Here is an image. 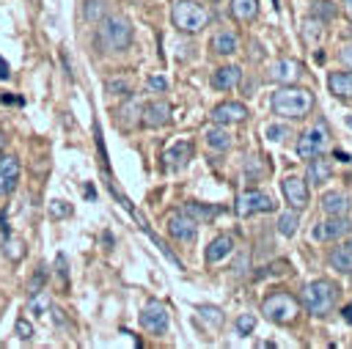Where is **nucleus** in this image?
I'll list each match as a JSON object with an SVG mask.
<instances>
[{
  "label": "nucleus",
  "mask_w": 352,
  "mask_h": 349,
  "mask_svg": "<svg viewBox=\"0 0 352 349\" xmlns=\"http://www.w3.org/2000/svg\"><path fill=\"white\" fill-rule=\"evenodd\" d=\"M272 104V113L275 115H283V118H302L311 113L314 107V93L305 91V88H294V85H283L272 93L270 99Z\"/></svg>",
  "instance_id": "f257e3e1"
},
{
  "label": "nucleus",
  "mask_w": 352,
  "mask_h": 349,
  "mask_svg": "<svg viewBox=\"0 0 352 349\" xmlns=\"http://www.w3.org/2000/svg\"><path fill=\"white\" fill-rule=\"evenodd\" d=\"M132 36H135V33H132V25H129L126 16H118V14L102 16L99 33H96L102 49H107V52H121V49H126V47L132 44Z\"/></svg>",
  "instance_id": "f03ea898"
},
{
  "label": "nucleus",
  "mask_w": 352,
  "mask_h": 349,
  "mask_svg": "<svg viewBox=\"0 0 352 349\" xmlns=\"http://www.w3.org/2000/svg\"><path fill=\"white\" fill-rule=\"evenodd\" d=\"M338 300V286L327 278H319V280H311L302 294H300V305L311 313V316H324Z\"/></svg>",
  "instance_id": "7ed1b4c3"
},
{
  "label": "nucleus",
  "mask_w": 352,
  "mask_h": 349,
  "mask_svg": "<svg viewBox=\"0 0 352 349\" xmlns=\"http://www.w3.org/2000/svg\"><path fill=\"white\" fill-rule=\"evenodd\" d=\"M170 19L182 33H198L209 22V11L195 0H176L170 8Z\"/></svg>",
  "instance_id": "20e7f679"
},
{
  "label": "nucleus",
  "mask_w": 352,
  "mask_h": 349,
  "mask_svg": "<svg viewBox=\"0 0 352 349\" xmlns=\"http://www.w3.org/2000/svg\"><path fill=\"white\" fill-rule=\"evenodd\" d=\"M261 313H264L270 322H275V324H289V322L297 319V313H300V302H297L289 291H272L270 297H264V302H261Z\"/></svg>",
  "instance_id": "39448f33"
},
{
  "label": "nucleus",
  "mask_w": 352,
  "mask_h": 349,
  "mask_svg": "<svg viewBox=\"0 0 352 349\" xmlns=\"http://www.w3.org/2000/svg\"><path fill=\"white\" fill-rule=\"evenodd\" d=\"M324 146H327V129L322 124H316V126H311V129H305L300 135V140H297V157L300 159H314V157H319L324 151Z\"/></svg>",
  "instance_id": "423d86ee"
},
{
  "label": "nucleus",
  "mask_w": 352,
  "mask_h": 349,
  "mask_svg": "<svg viewBox=\"0 0 352 349\" xmlns=\"http://www.w3.org/2000/svg\"><path fill=\"white\" fill-rule=\"evenodd\" d=\"M349 231H352V223L344 214H327V220L314 225V239L316 242H333V239L346 236Z\"/></svg>",
  "instance_id": "0eeeda50"
},
{
  "label": "nucleus",
  "mask_w": 352,
  "mask_h": 349,
  "mask_svg": "<svg viewBox=\"0 0 352 349\" xmlns=\"http://www.w3.org/2000/svg\"><path fill=\"white\" fill-rule=\"evenodd\" d=\"M272 209H275L272 198H270L267 192H261V190H245V192L239 195V201H236V214H239V217H250V214L272 212Z\"/></svg>",
  "instance_id": "6e6552de"
},
{
  "label": "nucleus",
  "mask_w": 352,
  "mask_h": 349,
  "mask_svg": "<svg viewBox=\"0 0 352 349\" xmlns=\"http://www.w3.org/2000/svg\"><path fill=\"white\" fill-rule=\"evenodd\" d=\"M138 322H140V327H143L146 333H151V335H162V333L168 330V311H165L162 302H148V305L140 311Z\"/></svg>",
  "instance_id": "1a4fd4ad"
},
{
  "label": "nucleus",
  "mask_w": 352,
  "mask_h": 349,
  "mask_svg": "<svg viewBox=\"0 0 352 349\" xmlns=\"http://www.w3.org/2000/svg\"><path fill=\"white\" fill-rule=\"evenodd\" d=\"M168 234L173 239H179V242H192L195 234H198V220H192L184 209L182 212H173L168 217Z\"/></svg>",
  "instance_id": "9d476101"
},
{
  "label": "nucleus",
  "mask_w": 352,
  "mask_h": 349,
  "mask_svg": "<svg viewBox=\"0 0 352 349\" xmlns=\"http://www.w3.org/2000/svg\"><path fill=\"white\" fill-rule=\"evenodd\" d=\"M280 190H283V198H286V203L292 206V209H305L308 206V198H311V192H308V184L302 181V179H297V176H286L283 181H280Z\"/></svg>",
  "instance_id": "9b49d317"
},
{
  "label": "nucleus",
  "mask_w": 352,
  "mask_h": 349,
  "mask_svg": "<svg viewBox=\"0 0 352 349\" xmlns=\"http://www.w3.org/2000/svg\"><path fill=\"white\" fill-rule=\"evenodd\" d=\"M300 74H302V66L292 58H280L270 66V80H275L280 85H294L300 80Z\"/></svg>",
  "instance_id": "f8f14e48"
},
{
  "label": "nucleus",
  "mask_w": 352,
  "mask_h": 349,
  "mask_svg": "<svg viewBox=\"0 0 352 349\" xmlns=\"http://www.w3.org/2000/svg\"><path fill=\"white\" fill-rule=\"evenodd\" d=\"M248 118V107L242 102H220L212 107V121L214 124H239Z\"/></svg>",
  "instance_id": "ddd939ff"
},
{
  "label": "nucleus",
  "mask_w": 352,
  "mask_h": 349,
  "mask_svg": "<svg viewBox=\"0 0 352 349\" xmlns=\"http://www.w3.org/2000/svg\"><path fill=\"white\" fill-rule=\"evenodd\" d=\"M140 121L146 124V126H151V129H157V126H165L168 121H170V104L165 102V99H154V102H148L143 110H140Z\"/></svg>",
  "instance_id": "4468645a"
},
{
  "label": "nucleus",
  "mask_w": 352,
  "mask_h": 349,
  "mask_svg": "<svg viewBox=\"0 0 352 349\" xmlns=\"http://www.w3.org/2000/svg\"><path fill=\"white\" fill-rule=\"evenodd\" d=\"M16 184H19V159L8 154L0 159V195H11Z\"/></svg>",
  "instance_id": "2eb2a0df"
},
{
  "label": "nucleus",
  "mask_w": 352,
  "mask_h": 349,
  "mask_svg": "<svg viewBox=\"0 0 352 349\" xmlns=\"http://www.w3.org/2000/svg\"><path fill=\"white\" fill-rule=\"evenodd\" d=\"M190 157H192V140H176V143L162 154L165 168H170V170L184 168V165L190 162Z\"/></svg>",
  "instance_id": "dca6fc26"
},
{
  "label": "nucleus",
  "mask_w": 352,
  "mask_h": 349,
  "mask_svg": "<svg viewBox=\"0 0 352 349\" xmlns=\"http://www.w3.org/2000/svg\"><path fill=\"white\" fill-rule=\"evenodd\" d=\"M327 264L341 275H352V242H344V245L333 247L330 256H327Z\"/></svg>",
  "instance_id": "f3484780"
},
{
  "label": "nucleus",
  "mask_w": 352,
  "mask_h": 349,
  "mask_svg": "<svg viewBox=\"0 0 352 349\" xmlns=\"http://www.w3.org/2000/svg\"><path fill=\"white\" fill-rule=\"evenodd\" d=\"M242 77V69L239 66H220L212 71V88L214 91H231Z\"/></svg>",
  "instance_id": "a211bd4d"
},
{
  "label": "nucleus",
  "mask_w": 352,
  "mask_h": 349,
  "mask_svg": "<svg viewBox=\"0 0 352 349\" xmlns=\"http://www.w3.org/2000/svg\"><path fill=\"white\" fill-rule=\"evenodd\" d=\"M330 176H333V165H330V159H324L322 154H319V157H314V159L308 162V173H305V181H311V184L322 187V184H324Z\"/></svg>",
  "instance_id": "6ab92c4d"
},
{
  "label": "nucleus",
  "mask_w": 352,
  "mask_h": 349,
  "mask_svg": "<svg viewBox=\"0 0 352 349\" xmlns=\"http://www.w3.org/2000/svg\"><path fill=\"white\" fill-rule=\"evenodd\" d=\"M209 47H212V52H217V55H234V52L239 49V38H236L234 30H217V33L212 36Z\"/></svg>",
  "instance_id": "aec40b11"
},
{
  "label": "nucleus",
  "mask_w": 352,
  "mask_h": 349,
  "mask_svg": "<svg viewBox=\"0 0 352 349\" xmlns=\"http://www.w3.org/2000/svg\"><path fill=\"white\" fill-rule=\"evenodd\" d=\"M231 250H234V239H231L228 234H223V236H214V239L209 242L204 258H206L209 264H217V261H223L226 256H231Z\"/></svg>",
  "instance_id": "412c9836"
},
{
  "label": "nucleus",
  "mask_w": 352,
  "mask_h": 349,
  "mask_svg": "<svg viewBox=\"0 0 352 349\" xmlns=\"http://www.w3.org/2000/svg\"><path fill=\"white\" fill-rule=\"evenodd\" d=\"M327 88L338 99H352V71H330Z\"/></svg>",
  "instance_id": "4be33fe9"
},
{
  "label": "nucleus",
  "mask_w": 352,
  "mask_h": 349,
  "mask_svg": "<svg viewBox=\"0 0 352 349\" xmlns=\"http://www.w3.org/2000/svg\"><path fill=\"white\" fill-rule=\"evenodd\" d=\"M322 209L324 214H346L349 212V198L344 192H324L322 195Z\"/></svg>",
  "instance_id": "5701e85b"
},
{
  "label": "nucleus",
  "mask_w": 352,
  "mask_h": 349,
  "mask_svg": "<svg viewBox=\"0 0 352 349\" xmlns=\"http://www.w3.org/2000/svg\"><path fill=\"white\" fill-rule=\"evenodd\" d=\"M258 14V0H231V16L239 22H250Z\"/></svg>",
  "instance_id": "b1692460"
},
{
  "label": "nucleus",
  "mask_w": 352,
  "mask_h": 349,
  "mask_svg": "<svg viewBox=\"0 0 352 349\" xmlns=\"http://www.w3.org/2000/svg\"><path fill=\"white\" fill-rule=\"evenodd\" d=\"M204 137H206V146H209L212 151H226V148L231 146V135L223 129V124H217L214 129H209Z\"/></svg>",
  "instance_id": "393cba45"
},
{
  "label": "nucleus",
  "mask_w": 352,
  "mask_h": 349,
  "mask_svg": "<svg viewBox=\"0 0 352 349\" xmlns=\"http://www.w3.org/2000/svg\"><path fill=\"white\" fill-rule=\"evenodd\" d=\"M184 212H187L192 220H198V223H209V220H214V217L220 214L217 206H206V203H195V201H190V203L184 206Z\"/></svg>",
  "instance_id": "a878e982"
},
{
  "label": "nucleus",
  "mask_w": 352,
  "mask_h": 349,
  "mask_svg": "<svg viewBox=\"0 0 352 349\" xmlns=\"http://www.w3.org/2000/svg\"><path fill=\"white\" fill-rule=\"evenodd\" d=\"M297 225H300V220H297V209H292V212H283V214L278 217V231H280L283 236H294Z\"/></svg>",
  "instance_id": "bb28decb"
},
{
  "label": "nucleus",
  "mask_w": 352,
  "mask_h": 349,
  "mask_svg": "<svg viewBox=\"0 0 352 349\" xmlns=\"http://www.w3.org/2000/svg\"><path fill=\"white\" fill-rule=\"evenodd\" d=\"M311 16H314V19L327 22V19H333V16H336V5H333L330 0H316V3L311 5Z\"/></svg>",
  "instance_id": "cd10ccee"
},
{
  "label": "nucleus",
  "mask_w": 352,
  "mask_h": 349,
  "mask_svg": "<svg viewBox=\"0 0 352 349\" xmlns=\"http://www.w3.org/2000/svg\"><path fill=\"white\" fill-rule=\"evenodd\" d=\"M3 253H6L11 261H19V258H22V253H25V245H22L16 236L6 234V242H3Z\"/></svg>",
  "instance_id": "c85d7f7f"
},
{
  "label": "nucleus",
  "mask_w": 352,
  "mask_h": 349,
  "mask_svg": "<svg viewBox=\"0 0 352 349\" xmlns=\"http://www.w3.org/2000/svg\"><path fill=\"white\" fill-rule=\"evenodd\" d=\"M47 305H50V297H47V289H41L38 294H33V297H28V308L33 311V313H44L47 311Z\"/></svg>",
  "instance_id": "c756f323"
},
{
  "label": "nucleus",
  "mask_w": 352,
  "mask_h": 349,
  "mask_svg": "<svg viewBox=\"0 0 352 349\" xmlns=\"http://www.w3.org/2000/svg\"><path fill=\"white\" fill-rule=\"evenodd\" d=\"M256 330V316L253 313H239L236 316V333L239 335H250Z\"/></svg>",
  "instance_id": "7c9ffc66"
},
{
  "label": "nucleus",
  "mask_w": 352,
  "mask_h": 349,
  "mask_svg": "<svg viewBox=\"0 0 352 349\" xmlns=\"http://www.w3.org/2000/svg\"><path fill=\"white\" fill-rule=\"evenodd\" d=\"M47 209H50V214H52V217H58V220L72 214V206H69L66 201H50V203H47Z\"/></svg>",
  "instance_id": "2f4dec72"
},
{
  "label": "nucleus",
  "mask_w": 352,
  "mask_h": 349,
  "mask_svg": "<svg viewBox=\"0 0 352 349\" xmlns=\"http://www.w3.org/2000/svg\"><path fill=\"white\" fill-rule=\"evenodd\" d=\"M41 289H44V267H38V269H36V275L30 278V283H28V297L38 294Z\"/></svg>",
  "instance_id": "473e14b6"
},
{
  "label": "nucleus",
  "mask_w": 352,
  "mask_h": 349,
  "mask_svg": "<svg viewBox=\"0 0 352 349\" xmlns=\"http://www.w3.org/2000/svg\"><path fill=\"white\" fill-rule=\"evenodd\" d=\"M198 313H201L206 322H212V324H220V322H223V313H220L217 308H212V305H201Z\"/></svg>",
  "instance_id": "72a5a7b5"
},
{
  "label": "nucleus",
  "mask_w": 352,
  "mask_h": 349,
  "mask_svg": "<svg viewBox=\"0 0 352 349\" xmlns=\"http://www.w3.org/2000/svg\"><path fill=\"white\" fill-rule=\"evenodd\" d=\"M16 335H19L22 341H30V338H33V324H30L28 319H16Z\"/></svg>",
  "instance_id": "f704fd0d"
},
{
  "label": "nucleus",
  "mask_w": 352,
  "mask_h": 349,
  "mask_svg": "<svg viewBox=\"0 0 352 349\" xmlns=\"http://www.w3.org/2000/svg\"><path fill=\"white\" fill-rule=\"evenodd\" d=\"M107 91L116 93V96H126V93H129V85L121 82V80H110V82H107Z\"/></svg>",
  "instance_id": "c9c22d12"
},
{
  "label": "nucleus",
  "mask_w": 352,
  "mask_h": 349,
  "mask_svg": "<svg viewBox=\"0 0 352 349\" xmlns=\"http://www.w3.org/2000/svg\"><path fill=\"white\" fill-rule=\"evenodd\" d=\"M146 85H148V91H165V88H168L165 77H160V74H151V77L146 80Z\"/></svg>",
  "instance_id": "e433bc0d"
},
{
  "label": "nucleus",
  "mask_w": 352,
  "mask_h": 349,
  "mask_svg": "<svg viewBox=\"0 0 352 349\" xmlns=\"http://www.w3.org/2000/svg\"><path fill=\"white\" fill-rule=\"evenodd\" d=\"M286 135H289V129H286V126H278V124L267 126V137H270V140H283Z\"/></svg>",
  "instance_id": "4c0bfd02"
},
{
  "label": "nucleus",
  "mask_w": 352,
  "mask_h": 349,
  "mask_svg": "<svg viewBox=\"0 0 352 349\" xmlns=\"http://www.w3.org/2000/svg\"><path fill=\"white\" fill-rule=\"evenodd\" d=\"M99 11H102V3H99V0H88V3H85V19H96Z\"/></svg>",
  "instance_id": "58836bf2"
},
{
  "label": "nucleus",
  "mask_w": 352,
  "mask_h": 349,
  "mask_svg": "<svg viewBox=\"0 0 352 349\" xmlns=\"http://www.w3.org/2000/svg\"><path fill=\"white\" fill-rule=\"evenodd\" d=\"M58 275H60V283H66V256L58 253Z\"/></svg>",
  "instance_id": "ea45409f"
},
{
  "label": "nucleus",
  "mask_w": 352,
  "mask_h": 349,
  "mask_svg": "<svg viewBox=\"0 0 352 349\" xmlns=\"http://www.w3.org/2000/svg\"><path fill=\"white\" fill-rule=\"evenodd\" d=\"M341 58H344V63H346V66H349V69H352V44H349V47H344V49H341Z\"/></svg>",
  "instance_id": "a19ab883"
},
{
  "label": "nucleus",
  "mask_w": 352,
  "mask_h": 349,
  "mask_svg": "<svg viewBox=\"0 0 352 349\" xmlns=\"http://www.w3.org/2000/svg\"><path fill=\"white\" fill-rule=\"evenodd\" d=\"M11 77V71H8V63L0 58V80H8Z\"/></svg>",
  "instance_id": "79ce46f5"
},
{
  "label": "nucleus",
  "mask_w": 352,
  "mask_h": 349,
  "mask_svg": "<svg viewBox=\"0 0 352 349\" xmlns=\"http://www.w3.org/2000/svg\"><path fill=\"white\" fill-rule=\"evenodd\" d=\"M344 319H346V322H349V324H352V302H349V305H346V308H344Z\"/></svg>",
  "instance_id": "37998d69"
},
{
  "label": "nucleus",
  "mask_w": 352,
  "mask_h": 349,
  "mask_svg": "<svg viewBox=\"0 0 352 349\" xmlns=\"http://www.w3.org/2000/svg\"><path fill=\"white\" fill-rule=\"evenodd\" d=\"M344 8H346V11L352 14V0H344Z\"/></svg>",
  "instance_id": "c03bdc74"
},
{
  "label": "nucleus",
  "mask_w": 352,
  "mask_h": 349,
  "mask_svg": "<svg viewBox=\"0 0 352 349\" xmlns=\"http://www.w3.org/2000/svg\"><path fill=\"white\" fill-rule=\"evenodd\" d=\"M0 151H3V135H0Z\"/></svg>",
  "instance_id": "a18cd8bd"
},
{
  "label": "nucleus",
  "mask_w": 352,
  "mask_h": 349,
  "mask_svg": "<svg viewBox=\"0 0 352 349\" xmlns=\"http://www.w3.org/2000/svg\"><path fill=\"white\" fill-rule=\"evenodd\" d=\"M349 124H352V118H349Z\"/></svg>",
  "instance_id": "49530a36"
},
{
  "label": "nucleus",
  "mask_w": 352,
  "mask_h": 349,
  "mask_svg": "<svg viewBox=\"0 0 352 349\" xmlns=\"http://www.w3.org/2000/svg\"><path fill=\"white\" fill-rule=\"evenodd\" d=\"M212 3H217V0H212Z\"/></svg>",
  "instance_id": "de8ad7c7"
}]
</instances>
